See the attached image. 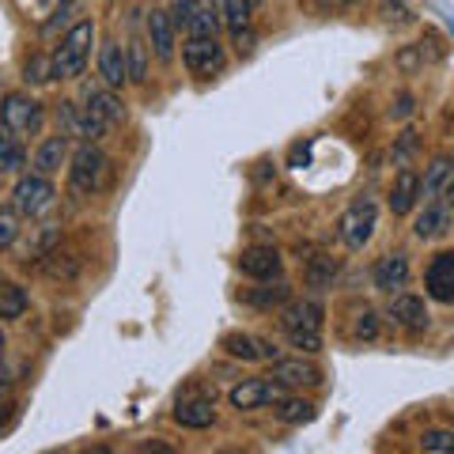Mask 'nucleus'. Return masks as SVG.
Segmentation results:
<instances>
[{"label":"nucleus","mask_w":454,"mask_h":454,"mask_svg":"<svg viewBox=\"0 0 454 454\" xmlns=\"http://www.w3.org/2000/svg\"><path fill=\"white\" fill-rule=\"evenodd\" d=\"M23 167H27L23 140L0 129V175H16V170H23Z\"/></svg>","instance_id":"nucleus-28"},{"label":"nucleus","mask_w":454,"mask_h":454,"mask_svg":"<svg viewBox=\"0 0 454 454\" xmlns=\"http://www.w3.org/2000/svg\"><path fill=\"white\" fill-rule=\"evenodd\" d=\"M53 197H57L53 182L46 175H38V170H31V175H20L16 190H12V208H16L23 220H35L53 205Z\"/></svg>","instance_id":"nucleus-5"},{"label":"nucleus","mask_w":454,"mask_h":454,"mask_svg":"<svg viewBox=\"0 0 454 454\" xmlns=\"http://www.w3.org/2000/svg\"><path fill=\"white\" fill-rule=\"evenodd\" d=\"M447 231H450L447 201H424V212H417V220H413V235L420 243H432V239H443Z\"/></svg>","instance_id":"nucleus-19"},{"label":"nucleus","mask_w":454,"mask_h":454,"mask_svg":"<svg viewBox=\"0 0 454 454\" xmlns=\"http://www.w3.org/2000/svg\"><path fill=\"white\" fill-rule=\"evenodd\" d=\"M352 337L356 340H375L379 337V315L372 307H364L356 315V322H352Z\"/></svg>","instance_id":"nucleus-38"},{"label":"nucleus","mask_w":454,"mask_h":454,"mask_svg":"<svg viewBox=\"0 0 454 454\" xmlns=\"http://www.w3.org/2000/svg\"><path fill=\"white\" fill-rule=\"evenodd\" d=\"M375 223H379V205H375V197H356L345 212H340V220H337V235H340V243H345L352 254H360L367 243H372V235H375Z\"/></svg>","instance_id":"nucleus-4"},{"label":"nucleus","mask_w":454,"mask_h":454,"mask_svg":"<svg viewBox=\"0 0 454 454\" xmlns=\"http://www.w3.org/2000/svg\"><path fill=\"white\" fill-rule=\"evenodd\" d=\"M417 205H420V175L413 167H402L390 186V212L394 216H409Z\"/></svg>","instance_id":"nucleus-18"},{"label":"nucleus","mask_w":454,"mask_h":454,"mask_svg":"<svg viewBox=\"0 0 454 454\" xmlns=\"http://www.w3.org/2000/svg\"><path fill=\"white\" fill-rule=\"evenodd\" d=\"M220 348H223L231 360H243V364H258V360H262L258 337H254V333H243V330L223 333V337H220Z\"/></svg>","instance_id":"nucleus-24"},{"label":"nucleus","mask_w":454,"mask_h":454,"mask_svg":"<svg viewBox=\"0 0 454 454\" xmlns=\"http://www.w3.org/2000/svg\"><path fill=\"white\" fill-rule=\"evenodd\" d=\"M413 114H417V98L409 95V91H402V95H397L394 103H390V118H394V121H409Z\"/></svg>","instance_id":"nucleus-41"},{"label":"nucleus","mask_w":454,"mask_h":454,"mask_svg":"<svg viewBox=\"0 0 454 454\" xmlns=\"http://www.w3.org/2000/svg\"><path fill=\"white\" fill-rule=\"evenodd\" d=\"M148 42H152V53L160 57L163 65L170 61V57H175L178 31H175V23H170L167 12H152V16H148Z\"/></svg>","instance_id":"nucleus-22"},{"label":"nucleus","mask_w":454,"mask_h":454,"mask_svg":"<svg viewBox=\"0 0 454 454\" xmlns=\"http://www.w3.org/2000/svg\"><path fill=\"white\" fill-rule=\"evenodd\" d=\"M20 239V212L16 208H0V250L16 247Z\"/></svg>","instance_id":"nucleus-36"},{"label":"nucleus","mask_w":454,"mask_h":454,"mask_svg":"<svg viewBox=\"0 0 454 454\" xmlns=\"http://www.w3.org/2000/svg\"><path fill=\"white\" fill-rule=\"evenodd\" d=\"M0 352H4V333H0Z\"/></svg>","instance_id":"nucleus-51"},{"label":"nucleus","mask_w":454,"mask_h":454,"mask_svg":"<svg viewBox=\"0 0 454 454\" xmlns=\"http://www.w3.org/2000/svg\"><path fill=\"white\" fill-rule=\"evenodd\" d=\"M250 0H223L220 4V16H223V23H227V31L231 35H239V31H247L250 27Z\"/></svg>","instance_id":"nucleus-30"},{"label":"nucleus","mask_w":454,"mask_h":454,"mask_svg":"<svg viewBox=\"0 0 454 454\" xmlns=\"http://www.w3.org/2000/svg\"><path fill=\"white\" fill-rule=\"evenodd\" d=\"M387 318H390V322H394L402 333H409V337H420V333L432 325L428 303H424L420 295H413V292H397V295H390Z\"/></svg>","instance_id":"nucleus-8"},{"label":"nucleus","mask_w":454,"mask_h":454,"mask_svg":"<svg viewBox=\"0 0 454 454\" xmlns=\"http://www.w3.org/2000/svg\"><path fill=\"white\" fill-rule=\"evenodd\" d=\"M23 80H27V83H35V88H38V83H50V80H53V57L35 53L31 61L23 65Z\"/></svg>","instance_id":"nucleus-33"},{"label":"nucleus","mask_w":454,"mask_h":454,"mask_svg":"<svg viewBox=\"0 0 454 454\" xmlns=\"http://www.w3.org/2000/svg\"><path fill=\"white\" fill-rule=\"evenodd\" d=\"M325 307L318 300H288L280 307V325L284 330H322Z\"/></svg>","instance_id":"nucleus-17"},{"label":"nucleus","mask_w":454,"mask_h":454,"mask_svg":"<svg viewBox=\"0 0 454 454\" xmlns=\"http://www.w3.org/2000/svg\"><path fill=\"white\" fill-rule=\"evenodd\" d=\"M212 4H223V0H212Z\"/></svg>","instance_id":"nucleus-52"},{"label":"nucleus","mask_w":454,"mask_h":454,"mask_svg":"<svg viewBox=\"0 0 454 454\" xmlns=\"http://www.w3.org/2000/svg\"><path fill=\"white\" fill-rule=\"evenodd\" d=\"M397 65H402L405 73H417V68L424 65V53H420V46H405V50H402V57H397Z\"/></svg>","instance_id":"nucleus-43"},{"label":"nucleus","mask_w":454,"mask_h":454,"mask_svg":"<svg viewBox=\"0 0 454 454\" xmlns=\"http://www.w3.org/2000/svg\"><path fill=\"white\" fill-rule=\"evenodd\" d=\"M239 269H243V277L265 284V280H280L284 258H280L277 247H247L239 254Z\"/></svg>","instance_id":"nucleus-12"},{"label":"nucleus","mask_w":454,"mask_h":454,"mask_svg":"<svg viewBox=\"0 0 454 454\" xmlns=\"http://www.w3.org/2000/svg\"><path fill=\"white\" fill-rule=\"evenodd\" d=\"M46 125V106L38 98L23 95V91H12L0 98V129L12 133V137H35L42 133Z\"/></svg>","instance_id":"nucleus-3"},{"label":"nucleus","mask_w":454,"mask_h":454,"mask_svg":"<svg viewBox=\"0 0 454 454\" xmlns=\"http://www.w3.org/2000/svg\"><path fill=\"white\" fill-rule=\"evenodd\" d=\"M231 46H235L239 57H250L254 50H258V31H254V27H247V31L231 35Z\"/></svg>","instance_id":"nucleus-42"},{"label":"nucleus","mask_w":454,"mask_h":454,"mask_svg":"<svg viewBox=\"0 0 454 454\" xmlns=\"http://www.w3.org/2000/svg\"><path fill=\"white\" fill-rule=\"evenodd\" d=\"M125 61H129V80L133 83L148 80V46L140 38H129V46H125Z\"/></svg>","instance_id":"nucleus-31"},{"label":"nucleus","mask_w":454,"mask_h":454,"mask_svg":"<svg viewBox=\"0 0 454 454\" xmlns=\"http://www.w3.org/2000/svg\"><path fill=\"white\" fill-rule=\"evenodd\" d=\"M73 160V152H68V137H61V133H53V137H46L42 145L35 148V170L38 175H46V178H53V175H61V167Z\"/></svg>","instance_id":"nucleus-20"},{"label":"nucleus","mask_w":454,"mask_h":454,"mask_svg":"<svg viewBox=\"0 0 454 454\" xmlns=\"http://www.w3.org/2000/svg\"><path fill=\"white\" fill-rule=\"evenodd\" d=\"M379 12H382V20H387V23H397V27L413 20V12H409L405 0H382V8H379Z\"/></svg>","instance_id":"nucleus-39"},{"label":"nucleus","mask_w":454,"mask_h":454,"mask_svg":"<svg viewBox=\"0 0 454 454\" xmlns=\"http://www.w3.org/2000/svg\"><path fill=\"white\" fill-rule=\"evenodd\" d=\"M175 424L178 428H190V432H205L216 424V397L212 394H201V397H178L175 405Z\"/></svg>","instance_id":"nucleus-13"},{"label":"nucleus","mask_w":454,"mask_h":454,"mask_svg":"<svg viewBox=\"0 0 454 454\" xmlns=\"http://www.w3.org/2000/svg\"><path fill=\"white\" fill-rule=\"evenodd\" d=\"M333 280H337V262L333 258L318 254V258L307 262V288L325 292V288H333Z\"/></svg>","instance_id":"nucleus-29"},{"label":"nucleus","mask_w":454,"mask_h":454,"mask_svg":"<svg viewBox=\"0 0 454 454\" xmlns=\"http://www.w3.org/2000/svg\"><path fill=\"white\" fill-rule=\"evenodd\" d=\"M258 4H265V0H250V8H258Z\"/></svg>","instance_id":"nucleus-50"},{"label":"nucleus","mask_w":454,"mask_h":454,"mask_svg":"<svg viewBox=\"0 0 454 454\" xmlns=\"http://www.w3.org/2000/svg\"><path fill=\"white\" fill-rule=\"evenodd\" d=\"M106 175H110V160L103 155V148L95 145H76L73 160H68V186L80 197H91L106 186Z\"/></svg>","instance_id":"nucleus-2"},{"label":"nucleus","mask_w":454,"mask_h":454,"mask_svg":"<svg viewBox=\"0 0 454 454\" xmlns=\"http://www.w3.org/2000/svg\"><path fill=\"white\" fill-rule=\"evenodd\" d=\"M269 379L280 382L284 390H292V387H318V382H322V367L315 360H303V356H280V360H273V367H269Z\"/></svg>","instance_id":"nucleus-11"},{"label":"nucleus","mask_w":454,"mask_h":454,"mask_svg":"<svg viewBox=\"0 0 454 454\" xmlns=\"http://www.w3.org/2000/svg\"><path fill=\"white\" fill-rule=\"evenodd\" d=\"M424 292L428 300L454 307V250H439L424 269Z\"/></svg>","instance_id":"nucleus-10"},{"label":"nucleus","mask_w":454,"mask_h":454,"mask_svg":"<svg viewBox=\"0 0 454 454\" xmlns=\"http://www.w3.org/2000/svg\"><path fill=\"white\" fill-rule=\"evenodd\" d=\"M417 152H420V133H417V129H405L402 137L394 140V163H397V167H409Z\"/></svg>","instance_id":"nucleus-34"},{"label":"nucleus","mask_w":454,"mask_h":454,"mask_svg":"<svg viewBox=\"0 0 454 454\" xmlns=\"http://www.w3.org/2000/svg\"><path fill=\"white\" fill-rule=\"evenodd\" d=\"M288 300H292V284L288 280H265V284H258V288L243 292V303H250L254 310H280Z\"/></svg>","instance_id":"nucleus-23"},{"label":"nucleus","mask_w":454,"mask_h":454,"mask_svg":"<svg viewBox=\"0 0 454 454\" xmlns=\"http://www.w3.org/2000/svg\"><path fill=\"white\" fill-rule=\"evenodd\" d=\"M450 178H454V155L450 152L432 155V163L424 167V178H420V201H435L447 190Z\"/></svg>","instance_id":"nucleus-21"},{"label":"nucleus","mask_w":454,"mask_h":454,"mask_svg":"<svg viewBox=\"0 0 454 454\" xmlns=\"http://www.w3.org/2000/svg\"><path fill=\"white\" fill-rule=\"evenodd\" d=\"M27 307H31V295H27L23 284H0V318L16 322L27 315Z\"/></svg>","instance_id":"nucleus-27"},{"label":"nucleus","mask_w":454,"mask_h":454,"mask_svg":"<svg viewBox=\"0 0 454 454\" xmlns=\"http://www.w3.org/2000/svg\"><path fill=\"white\" fill-rule=\"evenodd\" d=\"M46 273H50V277H65V280H73V277L80 273V258H76V254H50Z\"/></svg>","instance_id":"nucleus-35"},{"label":"nucleus","mask_w":454,"mask_h":454,"mask_svg":"<svg viewBox=\"0 0 454 454\" xmlns=\"http://www.w3.org/2000/svg\"><path fill=\"white\" fill-rule=\"evenodd\" d=\"M197 4H201V0H170L167 16H170V23H175V31L190 23V16H193V8H197Z\"/></svg>","instance_id":"nucleus-40"},{"label":"nucleus","mask_w":454,"mask_h":454,"mask_svg":"<svg viewBox=\"0 0 454 454\" xmlns=\"http://www.w3.org/2000/svg\"><path fill=\"white\" fill-rule=\"evenodd\" d=\"M98 76H103L106 88H125L129 83V61H125V46L121 42L106 38L103 46H98Z\"/></svg>","instance_id":"nucleus-16"},{"label":"nucleus","mask_w":454,"mask_h":454,"mask_svg":"<svg viewBox=\"0 0 454 454\" xmlns=\"http://www.w3.org/2000/svg\"><path fill=\"white\" fill-rule=\"evenodd\" d=\"M80 454H118V450H114L110 443H91V447H83Z\"/></svg>","instance_id":"nucleus-46"},{"label":"nucleus","mask_w":454,"mask_h":454,"mask_svg":"<svg viewBox=\"0 0 454 454\" xmlns=\"http://www.w3.org/2000/svg\"><path fill=\"white\" fill-rule=\"evenodd\" d=\"M284 337L300 352H322V330H284Z\"/></svg>","instance_id":"nucleus-37"},{"label":"nucleus","mask_w":454,"mask_h":454,"mask_svg":"<svg viewBox=\"0 0 454 454\" xmlns=\"http://www.w3.org/2000/svg\"><path fill=\"white\" fill-rule=\"evenodd\" d=\"M443 201H447V208H454V178L447 182V190H443Z\"/></svg>","instance_id":"nucleus-48"},{"label":"nucleus","mask_w":454,"mask_h":454,"mask_svg":"<svg viewBox=\"0 0 454 454\" xmlns=\"http://www.w3.org/2000/svg\"><path fill=\"white\" fill-rule=\"evenodd\" d=\"M409 277H413V265H409L405 254H382V258L375 262V269H372V284L387 295L405 292Z\"/></svg>","instance_id":"nucleus-15"},{"label":"nucleus","mask_w":454,"mask_h":454,"mask_svg":"<svg viewBox=\"0 0 454 454\" xmlns=\"http://www.w3.org/2000/svg\"><path fill=\"white\" fill-rule=\"evenodd\" d=\"M0 284H4V277H0Z\"/></svg>","instance_id":"nucleus-53"},{"label":"nucleus","mask_w":454,"mask_h":454,"mask_svg":"<svg viewBox=\"0 0 454 454\" xmlns=\"http://www.w3.org/2000/svg\"><path fill=\"white\" fill-rule=\"evenodd\" d=\"M227 61V50L220 46V38H186L182 42V65L190 76H216Z\"/></svg>","instance_id":"nucleus-7"},{"label":"nucleus","mask_w":454,"mask_h":454,"mask_svg":"<svg viewBox=\"0 0 454 454\" xmlns=\"http://www.w3.org/2000/svg\"><path fill=\"white\" fill-rule=\"evenodd\" d=\"M57 125H61V137H68V140L76 137L80 145H95V140H103L110 129L98 114H91L80 103H57Z\"/></svg>","instance_id":"nucleus-6"},{"label":"nucleus","mask_w":454,"mask_h":454,"mask_svg":"<svg viewBox=\"0 0 454 454\" xmlns=\"http://www.w3.org/2000/svg\"><path fill=\"white\" fill-rule=\"evenodd\" d=\"M137 454H175V447H167L163 439H148V443H140Z\"/></svg>","instance_id":"nucleus-44"},{"label":"nucleus","mask_w":454,"mask_h":454,"mask_svg":"<svg viewBox=\"0 0 454 454\" xmlns=\"http://www.w3.org/2000/svg\"><path fill=\"white\" fill-rule=\"evenodd\" d=\"M333 4H360V0H333Z\"/></svg>","instance_id":"nucleus-49"},{"label":"nucleus","mask_w":454,"mask_h":454,"mask_svg":"<svg viewBox=\"0 0 454 454\" xmlns=\"http://www.w3.org/2000/svg\"><path fill=\"white\" fill-rule=\"evenodd\" d=\"M424 454H454V432L450 428H428L420 435Z\"/></svg>","instance_id":"nucleus-32"},{"label":"nucleus","mask_w":454,"mask_h":454,"mask_svg":"<svg viewBox=\"0 0 454 454\" xmlns=\"http://www.w3.org/2000/svg\"><path fill=\"white\" fill-rule=\"evenodd\" d=\"M284 397V387L273 379H243L239 387L227 390V402L239 413H250V409H262V405H277Z\"/></svg>","instance_id":"nucleus-9"},{"label":"nucleus","mask_w":454,"mask_h":454,"mask_svg":"<svg viewBox=\"0 0 454 454\" xmlns=\"http://www.w3.org/2000/svg\"><path fill=\"white\" fill-rule=\"evenodd\" d=\"M315 413H318V409H315V402H307V397H288V394H284L280 402L273 405V417L280 424H310V420H315Z\"/></svg>","instance_id":"nucleus-25"},{"label":"nucleus","mask_w":454,"mask_h":454,"mask_svg":"<svg viewBox=\"0 0 454 454\" xmlns=\"http://www.w3.org/2000/svg\"><path fill=\"white\" fill-rule=\"evenodd\" d=\"M12 390V379H8V372H4V367H0V397H4Z\"/></svg>","instance_id":"nucleus-47"},{"label":"nucleus","mask_w":454,"mask_h":454,"mask_svg":"<svg viewBox=\"0 0 454 454\" xmlns=\"http://www.w3.org/2000/svg\"><path fill=\"white\" fill-rule=\"evenodd\" d=\"M220 23H223L220 4H205V0H201V4L193 8V16H190V23H186V31H190V38H216Z\"/></svg>","instance_id":"nucleus-26"},{"label":"nucleus","mask_w":454,"mask_h":454,"mask_svg":"<svg viewBox=\"0 0 454 454\" xmlns=\"http://www.w3.org/2000/svg\"><path fill=\"white\" fill-rule=\"evenodd\" d=\"M80 106H88L91 114H98L106 125H118L125 118L121 95L114 88H106V83H83V88H80Z\"/></svg>","instance_id":"nucleus-14"},{"label":"nucleus","mask_w":454,"mask_h":454,"mask_svg":"<svg viewBox=\"0 0 454 454\" xmlns=\"http://www.w3.org/2000/svg\"><path fill=\"white\" fill-rule=\"evenodd\" d=\"M95 42V20H80L68 27V35L61 38V46L53 50V80H76L88 68Z\"/></svg>","instance_id":"nucleus-1"},{"label":"nucleus","mask_w":454,"mask_h":454,"mask_svg":"<svg viewBox=\"0 0 454 454\" xmlns=\"http://www.w3.org/2000/svg\"><path fill=\"white\" fill-rule=\"evenodd\" d=\"M258 348H262V360H269V364H273V360H280V348L273 345V340H265V337H258Z\"/></svg>","instance_id":"nucleus-45"}]
</instances>
